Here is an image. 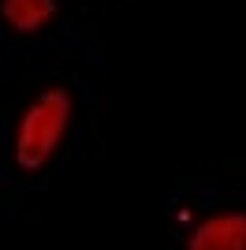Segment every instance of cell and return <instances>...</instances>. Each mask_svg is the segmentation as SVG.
<instances>
[{"label": "cell", "instance_id": "6da1fadb", "mask_svg": "<svg viewBox=\"0 0 246 250\" xmlns=\"http://www.w3.org/2000/svg\"><path fill=\"white\" fill-rule=\"evenodd\" d=\"M75 120V94L71 86H45L26 101L11 127V157L22 172H41L67 142Z\"/></svg>", "mask_w": 246, "mask_h": 250}, {"label": "cell", "instance_id": "7a4b0ae2", "mask_svg": "<svg viewBox=\"0 0 246 250\" xmlns=\"http://www.w3.org/2000/svg\"><path fill=\"white\" fill-rule=\"evenodd\" d=\"M190 250H246V209H227V213H209L198 220L190 235Z\"/></svg>", "mask_w": 246, "mask_h": 250}, {"label": "cell", "instance_id": "3957f363", "mask_svg": "<svg viewBox=\"0 0 246 250\" xmlns=\"http://www.w3.org/2000/svg\"><path fill=\"white\" fill-rule=\"evenodd\" d=\"M56 11V0H0V26L11 38H38L49 30Z\"/></svg>", "mask_w": 246, "mask_h": 250}]
</instances>
